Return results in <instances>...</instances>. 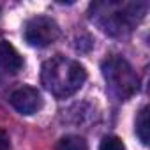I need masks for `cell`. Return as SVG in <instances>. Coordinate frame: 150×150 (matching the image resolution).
Returning a JSON list of instances; mask_svg holds the SVG:
<instances>
[{"instance_id":"cell-1","label":"cell","mask_w":150,"mask_h":150,"mask_svg":"<svg viewBox=\"0 0 150 150\" xmlns=\"http://www.w3.org/2000/svg\"><path fill=\"white\" fill-rule=\"evenodd\" d=\"M146 2H96L90 6V20L108 35H127L146 14Z\"/></svg>"},{"instance_id":"cell-2","label":"cell","mask_w":150,"mask_h":150,"mask_svg":"<svg viewBox=\"0 0 150 150\" xmlns=\"http://www.w3.org/2000/svg\"><path fill=\"white\" fill-rule=\"evenodd\" d=\"M87 71L85 67L67 57L57 55L42 64L41 83L55 97L65 99L74 96L85 83Z\"/></svg>"},{"instance_id":"cell-3","label":"cell","mask_w":150,"mask_h":150,"mask_svg":"<svg viewBox=\"0 0 150 150\" xmlns=\"http://www.w3.org/2000/svg\"><path fill=\"white\" fill-rule=\"evenodd\" d=\"M101 71H103L108 92L117 101H127L134 94H138L139 78L136 71L132 69V65L125 58L111 55L103 62Z\"/></svg>"},{"instance_id":"cell-4","label":"cell","mask_w":150,"mask_h":150,"mask_svg":"<svg viewBox=\"0 0 150 150\" xmlns=\"http://www.w3.org/2000/svg\"><path fill=\"white\" fill-rule=\"evenodd\" d=\"M23 37L34 48H46L60 37V27L50 16H34L25 23Z\"/></svg>"},{"instance_id":"cell-5","label":"cell","mask_w":150,"mask_h":150,"mask_svg":"<svg viewBox=\"0 0 150 150\" xmlns=\"http://www.w3.org/2000/svg\"><path fill=\"white\" fill-rule=\"evenodd\" d=\"M11 106L21 115H34L42 108V97L37 88L23 85L9 96Z\"/></svg>"},{"instance_id":"cell-6","label":"cell","mask_w":150,"mask_h":150,"mask_svg":"<svg viewBox=\"0 0 150 150\" xmlns=\"http://www.w3.org/2000/svg\"><path fill=\"white\" fill-rule=\"evenodd\" d=\"M0 69L16 74L23 69V58L9 41H0Z\"/></svg>"},{"instance_id":"cell-7","label":"cell","mask_w":150,"mask_h":150,"mask_svg":"<svg viewBox=\"0 0 150 150\" xmlns=\"http://www.w3.org/2000/svg\"><path fill=\"white\" fill-rule=\"evenodd\" d=\"M58 150H88V143L81 136L69 134L58 141Z\"/></svg>"},{"instance_id":"cell-8","label":"cell","mask_w":150,"mask_h":150,"mask_svg":"<svg viewBox=\"0 0 150 150\" xmlns=\"http://www.w3.org/2000/svg\"><path fill=\"white\" fill-rule=\"evenodd\" d=\"M136 134L143 145H148V108H141L136 117Z\"/></svg>"},{"instance_id":"cell-9","label":"cell","mask_w":150,"mask_h":150,"mask_svg":"<svg viewBox=\"0 0 150 150\" xmlns=\"http://www.w3.org/2000/svg\"><path fill=\"white\" fill-rule=\"evenodd\" d=\"M99 150H125V145L118 136H104L99 145Z\"/></svg>"},{"instance_id":"cell-10","label":"cell","mask_w":150,"mask_h":150,"mask_svg":"<svg viewBox=\"0 0 150 150\" xmlns=\"http://www.w3.org/2000/svg\"><path fill=\"white\" fill-rule=\"evenodd\" d=\"M0 150H11V139L9 134L0 127Z\"/></svg>"}]
</instances>
